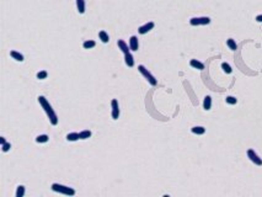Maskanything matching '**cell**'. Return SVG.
<instances>
[{"instance_id": "cell-1", "label": "cell", "mask_w": 262, "mask_h": 197, "mask_svg": "<svg viewBox=\"0 0 262 197\" xmlns=\"http://www.w3.org/2000/svg\"><path fill=\"white\" fill-rule=\"evenodd\" d=\"M38 102H39L41 106H42V109L44 110L47 117L49 118V121H51V123L53 124V126L58 124V117H57V115H56L54 110L52 109L51 104L48 102V101H47V99H46L44 96H38Z\"/></svg>"}, {"instance_id": "cell-2", "label": "cell", "mask_w": 262, "mask_h": 197, "mask_svg": "<svg viewBox=\"0 0 262 197\" xmlns=\"http://www.w3.org/2000/svg\"><path fill=\"white\" fill-rule=\"evenodd\" d=\"M52 190L56 191V192H58V193H63V195H67V196H74L75 195V190H73L71 187H68V186H64V185H61V184H53Z\"/></svg>"}, {"instance_id": "cell-3", "label": "cell", "mask_w": 262, "mask_h": 197, "mask_svg": "<svg viewBox=\"0 0 262 197\" xmlns=\"http://www.w3.org/2000/svg\"><path fill=\"white\" fill-rule=\"evenodd\" d=\"M138 70L140 71V74L145 78V79L150 83V84L153 85V86H155L156 84H158V80L154 78L151 74H150V71H148V69L144 67V65H138Z\"/></svg>"}, {"instance_id": "cell-4", "label": "cell", "mask_w": 262, "mask_h": 197, "mask_svg": "<svg viewBox=\"0 0 262 197\" xmlns=\"http://www.w3.org/2000/svg\"><path fill=\"white\" fill-rule=\"evenodd\" d=\"M189 23L192 26H201V25H208L211 23V19L208 16H203V17H192L189 20Z\"/></svg>"}, {"instance_id": "cell-5", "label": "cell", "mask_w": 262, "mask_h": 197, "mask_svg": "<svg viewBox=\"0 0 262 197\" xmlns=\"http://www.w3.org/2000/svg\"><path fill=\"white\" fill-rule=\"evenodd\" d=\"M247 157H249V159L251 160L254 164L258 165V166L262 165V159L258 157L257 154H256V152L254 150V149H249V150H247Z\"/></svg>"}, {"instance_id": "cell-6", "label": "cell", "mask_w": 262, "mask_h": 197, "mask_svg": "<svg viewBox=\"0 0 262 197\" xmlns=\"http://www.w3.org/2000/svg\"><path fill=\"white\" fill-rule=\"evenodd\" d=\"M111 105H112V118L113 120H117L120 117V107H118V102L117 100H112L111 101Z\"/></svg>"}, {"instance_id": "cell-7", "label": "cell", "mask_w": 262, "mask_h": 197, "mask_svg": "<svg viewBox=\"0 0 262 197\" xmlns=\"http://www.w3.org/2000/svg\"><path fill=\"white\" fill-rule=\"evenodd\" d=\"M154 22H146L145 25H143V26H140L139 28H138V32L140 33V35H145V33H148L149 31H150V30H153L154 28Z\"/></svg>"}, {"instance_id": "cell-8", "label": "cell", "mask_w": 262, "mask_h": 197, "mask_svg": "<svg viewBox=\"0 0 262 197\" xmlns=\"http://www.w3.org/2000/svg\"><path fill=\"white\" fill-rule=\"evenodd\" d=\"M117 44H118V48H120L124 54H127V53H129V49H130V47L124 42L123 40H118V42H117Z\"/></svg>"}, {"instance_id": "cell-9", "label": "cell", "mask_w": 262, "mask_h": 197, "mask_svg": "<svg viewBox=\"0 0 262 197\" xmlns=\"http://www.w3.org/2000/svg\"><path fill=\"white\" fill-rule=\"evenodd\" d=\"M129 47L132 51H138L139 48V43H138V38H137V36H132L129 40Z\"/></svg>"}, {"instance_id": "cell-10", "label": "cell", "mask_w": 262, "mask_h": 197, "mask_svg": "<svg viewBox=\"0 0 262 197\" xmlns=\"http://www.w3.org/2000/svg\"><path fill=\"white\" fill-rule=\"evenodd\" d=\"M189 65L191 67H193L194 69H198V70H203L204 69V64L197 61V59H191V62H189Z\"/></svg>"}, {"instance_id": "cell-11", "label": "cell", "mask_w": 262, "mask_h": 197, "mask_svg": "<svg viewBox=\"0 0 262 197\" xmlns=\"http://www.w3.org/2000/svg\"><path fill=\"white\" fill-rule=\"evenodd\" d=\"M76 8H78L79 14L85 13V0H76Z\"/></svg>"}, {"instance_id": "cell-12", "label": "cell", "mask_w": 262, "mask_h": 197, "mask_svg": "<svg viewBox=\"0 0 262 197\" xmlns=\"http://www.w3.org/2000/svg\"><path fill=\"white\" fill-rule=\"evenodd\" d=\"M211 107H212V97L206 96L204 100H203V109L206 111H208V110H211Z\"/></svg>"}, {"instance_id": "cell-13", "label": "cell", "mask_w": 262, "mask_h": 197, "mask_svg": "<svg viewBox=\"0 0 262 197\" xmlns=\"http://www.w3.org/2000/svg\"><path fill=\"white\" fill-rule=\"evenodd\" d=\"M124 59H126V64L128 65V67H133V65H134V58H133V56L130 54V53L124 54Z\"/></svg>"}, {"instance_id": "cell-14", "label": "cell", "mask_w": 262, "mask_h": 197, "mask_svg": "<svg viewBox=\"0 0 262 197\" xmlns=\"http://www.w3.org/2000/svg\"><path fill=\"white\" fill-rule=\"evenodd\" d=\"M99 37H100V40L102 41L104 43H107L110 41V37H108V33H107L106 31H100L99 32Z\"/></svg>"}, {"instance_id": "cell-15", "label": "cell", "mask_w": 262, "mask_h": 197, "mask_svg": "<svg viewBox=\"0 0 262 197\" xmlns=\"http://www.w3.org/2000/svg\"><path fill=\"white\" fill-rule=\"evenodd\" d=\"M10 56L13 57L15 61H19V62H22V61H23V56L21 54V53L16 52V51H11V52H10Z\"/></svg>"}, {"instance_id": "cell-16", "label": "cell", "mask_w": 262, "mask_h": 197, "mask_svg": "<svg viewBox=\"0 0 262 197\" xmlns=\"http://www.w3.org/2000/svg\"><path fill=\"white\" fill-rule=\"evenodd\" d=\"M95 46H96V42H95V41H91V40H87V41H85V42L82 43V47H84L85 49L94 48Z\"/></svg>"}, {"instance_id": "cell-17", "label": "cell", "mask_w": 262, "mask_h": 197, "mask_svg": "<svg viewBox=\"0 0 262 197\" xmlns=\"http://www.w3.org/2000/svg\"><path fill=\"white\" fill-rule=\"evenodd\" d=\"M227 44H228V47L231 51H236V48H237V44H236V42L233 38H228L227 40Z\"/></svg>"}, {"instance_id": "cell-18", "label": "cell", "mask_w": 262, "mask_h": 197, "mask_svg": "<svg viewBox=\"0 0 262 197\" xmlns=\"http://www.w3.org/2000/svg\"><path fill=\"white\" fill-rule=\"evenodd\" d=\"M191 131H192V133H194V134H204L206 133V128L204 127H201V126L193 127Z\"/></svg>"}, {"instance_id": "cell-19", "label": "cell", "mask_w": 262, "mask_h": 197, "mask_svg": "<svg viewBox=\"0 0 262 197\" xmlns=\"http://www.w3.org/2000/svg\"><path fill=\"white\" fill-rule=\"evenodd\" d=\"M67 139H68L69 142L78 141V139H80V134H79V133H69V134L67 136Z\"/></svg>"}, {"instance_id": "cell-20", "label": "cell", "mask_w": 262, "mask_h": 197, "mask_svg": "<svg viewBox=\"0 0 262 197\" xmlns=\"http://www.w3.org/2000/svg\"><path fill=\"white\" fill-rule=\"evenodd\" d=\"M48 139H49V137L47 134H41L36 138V142L37 143H46V142H48Z\"/></svg>"}, {"instance_id": "cell-21", "label": "cell", "mask_w": 262, "mask_h": 197, "mask_svg": "<svg viewBox=\"0 0 262 197\" xmlns=\"http://www.w3.org/2000/svg\"><path fill=\"white\" fill-rule=\"evenodd\" d=\"M23 195H25V186L20 185V186H17L16 190V197H22Z\"/></svg>"}, {"instance_id": "cell-22", "label": "cell", "mask_w": 262, "mask_h": 197, "mask_svg": "<svg viewBox=\"0 0 262 197\" xmlns=\"http://www.w3.org/2000/svg\"><path fill=\"white\" fill-rule=\"evenodd\" d=\"M80 134V139H86V138H90L91 137V132L90 131H82V132H80L79 133Z\"/></svg>"}, {"instance_id": "cell-23", "label": "cell", "mask_w": 262, "mask_h": 197, "mask_svg": "<svg viewBox=\"0 0 262 197\" xmlns=\"http://www.w3.org/2000/svg\"><path fill=\"white\" fill-rule=\"evenodd\" d=\"M222 69H223V70H224L227 74H230L231 71H233L231 67H230V65H229L228 63H225V62H224V63H222Z\"/></svg>"}, {"instance_id": "cell-24", "label": "cell", "mask_w": 262, "mask_h": 197, "mask_svg": "<svg viewBox=\"0 0 262 197\" xmlns=\"http://www.w3.org/2000/svg\"><path fill=\"white\" fill-rule=\"evenodd\" d=\"M47 75H48V73H47L46 70H41V71H38V73H37V79L43 80V79H46V78H47Z\"/></svg>"}, {"instance_id": "cell-25", "label": "cell", "mask_w": 262, "mask_h": 197, "mask_svg": "<svg viewBox=\"0 0 262 197\" xmlns=\"http://www.w3.org/2000/svg\"><path fill=\"white\" fill-rule=\"evenodd\" d=\"M225 101H227V104H229V105H235L237 102V100L234 96H228L227 99H225Z\"/></svg>"}, {"instance_id": "cell-26", "label": "cell", "mask_w": 262, "mask_h": 197, "mask_svg": "<svg viewBox=\"0 0 262 197\" xmlns=\"http://www.w3.org/2000/svg\"><path fill=\"white\" fill-rule=\"evenodd\" d=\"M10 148H11V144H10V143H5V144L1 145V150H3V152H9V150H10Z\"/></svg>"}, {"instance_id": "cell-27", "label": "cell", "mask_w": 262, "mask_h": 197, "mask_svg": "<svg viewBox=\"0 0 262 197\" xmlns=\"http://www.w3.org/2000/svg\"><path fill=\"white\" fill-rule=\"evenodd\" d=\"M5 143H6V141H5L4 137H0V144L3 145V144H5Z\"/></svg>"}, {"instance_id": "cell-28", "label": "cell", "mask_w": 262, "mask_h": 197, "mask_svg": "<svg viewBox=\"0 0 262 197\" xmlns=\"http://www.w3.org/2000/svg\"><path fill=\"white\" fill-rule=\"evenodd\" d=\"M256 21L262 22V15H257V16H256Z\"/></svg>"}]
</instances>
